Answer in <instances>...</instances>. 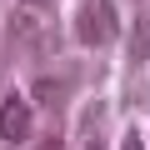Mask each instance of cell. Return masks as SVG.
<instances>
[{
    "label": "cell",
    "mask_w": 150,
    "mask_h": 150,
    "mask_svg": "<svg viewBox=\"0 0 150 150\" xmlns=\"http://www.w3.org/2000/svg\"><path fill=\"white\" fill-rule=\"evenodd\" d=\"M75 35L85 45H105L120 35V15H115V0H85L75 10Z\"/></svg>",
    "instance_id": "1"
},
{
    "label": "cell",
    "mask_w": 150,
    "mask_h": 150,
    "mask_svg": "<svg viewBox=\"0 0 150 150\" xmlns=\"http://www.w3.org/2000/svg\"><path fill=\"white\" fill-rule=\"evenodd\" d=\"M25 135H30V105H25V95H5L0 100V140L20 145Z\"/></svg>",
    "instance_id": "2"
},
{
    "label": "cell",
    "mask_w": 150,
    "mask_h": 150,
    "mask_svg": "<svg viewBox=\"0 0 150 150\" xmlns=\"http://www.w3.org/2000/svg\"><path fill=\"white\" fill-rule=\"evenodd\" d=\"M70 90H75L70 75H40V80H35V100H45V105H60Z\"/></svg>",
    "instance_id": "3"
},
{
    "label": "cell",
    "mask_w": 150,
    "mask_h": 150,
    "mask_svg": "<svg viewBox=\"0 0 150 150\" xmlns=\"http://www.w3.org/2000/svg\"><path fill=\"white\" fill-rule=\"evenodd\" d=\"M130 60H150V15H140L130 30Z\"/></svg>",
    "instance_id": "4"
},
{
    "label": "cell",
    "mask_w": 150,
    "mask_h": 150,
    "mask_svg": "<svg viewBox=\"0 0 150 150\" xmlns=\"http://www.w3.org/2000/svg\"><path fill=\"white\" fill-rule=\"evenodd\" d=\"M120 150H145V140H140V135H135V130H130V135H125V145H120Z\"/></svg>",
    "instance_id": "5"
},
{
    "label": "cell",
    "mask_w": 150,
    "mask_h": 150,
    "mask_svg": "<svg viewBox=\"0 0 150 150\" xmlns=\"http://www.w3.org/2000/svg\"><path fill=\"white\" fill-rule=\"evenodd\" d=\"M35 150H65V140H55V135H50V140H40Z\"/></svg>",
    "instance_id": "6"
},
{
    "label": "cell",
    "mask_w": 150,
    "mask_h": 150,
    "mask_svg": "<svg viewBox=\"0 0 150 150\" xmlns=\"http://www.w3.org/2000/svg\"><path fill=\"white\" fill-rule=\"evenodd\" d=\"M20 5H30V10H45V5H50V0H20Z\"/></svg>",
    "instance_id": "7"
},
{
    "label": "cell",
    "mask_w": 150,
    "mask_h": 150,
    "mask_svg": "<svg viewBox=\"0 0 150 150\" xmlns=\"http://www.w3.org/2000/svg\"><path fill=\"white\" fill-rule=\"evenodd\" d=\"M85 150H105V140H90V145H85Z\"/></svg>",
    "instance_id": "8"
}]
</instances>
